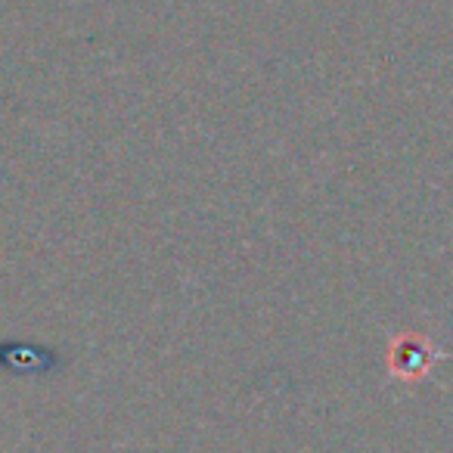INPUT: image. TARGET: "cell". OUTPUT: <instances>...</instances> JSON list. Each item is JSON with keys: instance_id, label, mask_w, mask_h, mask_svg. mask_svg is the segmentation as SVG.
<instances>
[{"instance_id": "6da1fadb", "label": "cell", "mask_w": 453, "mask_h": 453, "mask_svg": "<svg viewBox=\"0 0 453 453\" xmlns=\"http://www.w3.org/2000/svg\"><path fill=\"white\" fill-rule=\"evenodd\" d=\"M391 366H395L397 376H419L428 370V342L419 339H397L391 348Z\"/></svg>"}]
</instances>
